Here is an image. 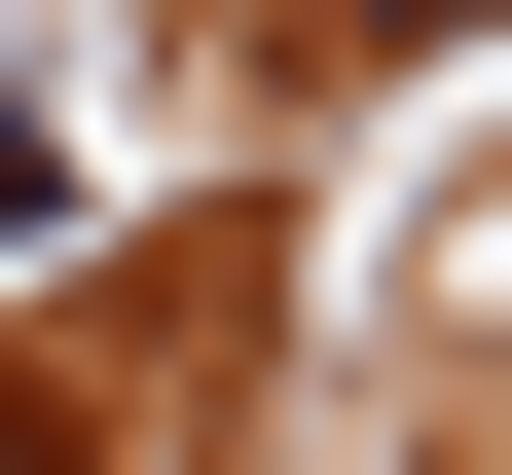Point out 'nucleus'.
I'll list each match as a JSON object with an SVG mask.
<instances>
[{
  "label": "nucleus",
  "mask_w": 512,
  "mask_h": 475,
  "mask_svg": "<svg viewBox=\"0 0 512 475\" xmlns=\"http://www.w3.org/2000/svg\"><path fill=\"white\" fill-rule=\"evenodd\" d=\"M0 475H37V366H0Z\"/></svg>",
  "instance_id": "obj_2"
},
{
  "label": "nucleus",
  "mask_w": 512,
  "mask_h": 475,
  "mask_svg": "<svg viewBox=\"0 0 512 475\" xmlns=\"http://www.w3.org/2000/svg\"><path fill=\"white\" fill-rule=\"evenodd\" d=\"M330 37H476V0H330Z\"/></svg>",
  "instance_id": "obj_1"
}]
</instances>
